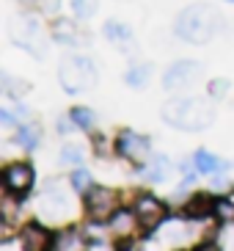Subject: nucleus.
<instances>
[{
    "label": "nucleus",
    "mask_w": 234,
    "mask_h": 251,
    "mask_svg": "<svg viewBox=\"0 0 234 251\" xmlns=\"http://www.w3.org/2000/svg\"><path fill=\"white\" fill-rule=\"evenodd\" d=\"M220 28H223V14L210 3H193V6L182 8L174 23L176 36L190 45H207L210 39L218 36Z\"/></svg>",
    "instance_id": "obj_1"
},
{
    "label": "nucleus",
    "mask_w": 234,
    "mask_h": 251,
    "mask_svg": "<svg viewBox=\"0 0 234 251\" xmlns=\"http://www.w3.org/2000/svg\"><path fill=\"white\" fill-rule=\"evenodd\" d=\"M163 122L185 133H204L215 125V108L198 97H176L163 105Z\"/></svg>",
    "instance_id": "obj_2"
},
{
    "label": "nucleus",
    "mask_w": 234,
    "mask_h": 251,
    "mask_svg": "<svg viewBox=\"0 0 234 251\" xmlns=\"http://www.w3.org/2000/svg\"><path fill=\"white\" fill-rule=\"evenodd\" d=\"M58 80H61V86H64V91L80 94V91L96 86V69L86 55H69V58L61 61Z\"/></svg>",
    "instance_id": "obj_3"
},
{
    "label": "nucleus",
    "mask_w": 234,
    "mask_h": 251,
    "mask_svg": "<svg viewBox=\"0 0 234 251\" xmlns=\"http://www.w3.org/2000/svg\"><path fill=\"white\" fill-rule=\"evenodd\" d=\"M8 36H11V42L17 47L28 50L30 55L47 58V45H44V33H42L39 20H33V17H14L8 23Z\"/></svg>",
    "instance_id": "obj_4"
},
{
    "label": "nucleus",
    "mask_w": 234,
    "mask_h": 251,
    "mask_svg": "<svg viewBox=\"0 0 234 251\" xmlns=\"http://www.w3.org/2000/svg\"><path fill=\"white\" fill-rule=\"evenodd\" d=\"M69 210H72V204H69V196H66L64 185L58 179H50L44 185L42 199H39V215L47 218V221H64L69 215Z\"/></svg>",
    "instance_id": "obj_5"
},
{
    "label": "nucleus",
    "mask_w": 234,
    "mask_h": 251,
    "mask_svg": "<svg viewBox=\"0 0 234 251\" xmlns=\"http://www.w3.org/2000/svg\"><path fill=\"white\" fill-rule=\"evenodd\" d=\"M198 77H201V67H198L196 61H179L171 69H165V75H163V89L165 91H185V89H190V86H196Z\"/></svg>",
    "instance_id": "obj_6"
},
{
    "label": "nucleus",
    "mask_w": 234,
    "mask_h": 251,
    "mask_svg": "<svg viewBox=\"0 0 234 251\" xmlns=\"http://www.w3.org/2000/svg\"><path fill=\"white\" fill-rule=\"evenodd\" d=\"M116 152L130 163H146L152 157V144L146 135H138L132 130H124L116 141Z\"/></svg>",
    "instance_id": "obj_7"
},
{
    "label": "nucleus",
    "mask_w": 234,
    "mask_h": 251,
    "mask_svg": "<svg viewBox=\"0 0 234 251\" xmlns=\"http://www.w3.org/2000/svg\"><path fill=\"white\" fill-rule=\"evenodd\" d=\"M118 207V196L110 188H91L86 193V210L88 218H96V221H105L110 215L116 213Z\"/></svg>",
    "instance_id": "obj_8"
},
{
    "label": "nucleus",
    "mask_w": 234,
    "mask_h": 251,
    "mask_svg": "<svg viewBox=\"0 0 234 251\" xmlns=\"http://www.w3.org/2000/svg\"><path fill=\"white\" fill-rule=\"evenodd\" d=\"M135 215H138V221L143 229H154L160 226L165 221V204L160 199H154V196H138L135 199Z\"/></svg>",
    "instance_id": "obj_9"
},
{
    "label": "nucleus",
    "mask_w": 234,
    "mask_h": 251,
    "mask_svg": "<svg viewBox=\"0 0 234 251\" xmlns=\"http://www.w3.org/2000/svg\"><path fill=\"white\" fill-rule=\"evenodd\" d=\"M33 185V169H30L28 163H11L3 169V188L11 193H25Z\"/></svg>",
    "instance_id": "obj_10"
},
{
    "label": "nucleus",
    "mask_w": 234,
    "mask_h": 251,
    "mask_svg": "<svg viewBox=\"0 0 234 251\" xmlns=\"http://www.w3.org/2000/svg\"><path fill=\"white\" fill-rule=\"evenodd\" d=\"M138 224L140 221H138V215H135V210H116V213L110 215L108 229L113 237H130Z\"/></svg>",
    "instance_id": "obj_11"
},
{
    "label": "nucleus",
    "mask_w": 234,
    "mask_h": 251,
    "mask_svg": "<svg viewBox=\"0 0 234 251\" xmlns=\"http://www.w3.org/2000/svg\"><path fill=\"white\" fill-rule=\"evenodd\" d=\"M20 246L28 249V251H42V249H47V246H52V240H50V235H47V229H44L42 224H28L20 235Z\"/></svg>",
    "instance_id": "obj_12"
},
{
    "label": "nucleus",
    "mask_w": 234,
    "mask_h": 251,
    "mask_svg": "<svg viewBox=\"0 0 234 251\" xmlns=\"http://www.w3.org/2000/svg\"><path fill=\"white\" fill-rule=\"evenodd\" d=\"M140 174H143V179H146V182L160 185V182H165V179H168L171 166H168V160H165L163 155H157L154 160L149 157V160H146V166H143V171H140Z\"/></svg>",
    "instance_id": "obj_13"
},
{
    "label": "nucleus",
    "mask_w": 234,
    "mask_h": 251,
    "mask_svg": "<svg viewBox=\"0 0 234 251\" xmlns=\"http://www.w3.org/2000/svg\"><path fill=\"white\" fill-rule=\"evenodd\" d=\"M102 33H105V39H108V42H113V45L121 47V50H127V47L135 42V39H132V30L127 28L124 23H116V20H110V23L102 28Z\"/></svg>",
    "instance_id": "obj_14"
},
{
    "label": "nucleus",
    "mask_w": 234,
    "mask_h": 251,
    "mask_svg": "<svg viewBox=\"0 0 234 251\" xmlns=\"http://www.w3.org/2000/svg\"><path fill=\"white\" fill-rule=\"evenodd\" d=\"M215 210V201L210 199V196H204V193H196L190 201H187V207H185V215L187 218H210Z\"/></svg>",
    "instance_id": "obj_15"
},
{
    "label": "nucleus",
    "mask_w": 234,
    "mask_h": 251,
    "mask_svg": "<svg viewBox=\"0 0 234 251\" xmlns=\"http://www.w3.org/2000/svg\"><path fill=\"white\" fill-rule=\"evenodd\" d=\"M52 36H55V42H64V45H83V33L74 28V23H66V20L52 25Z\"/></svg>",
    "instance_id": "obj_16"
},
{
    "label": "nucleus",
    "mask_w": 234,
    "mask_h": 251,
    "mask_svg": "<svg viewBox=\"0 0 234 251\" xmlns=\"http://www.w3.org/2000/svg\"><path fill=\"white\" fill-rule=\"evenodd\" d=\"M193 163H196L198 174H212V171H218V169H229L226 160H220V157L210 155V152H204V149H198V152H196Z\"/></svg>",
    "instance_id": "obj_17"
},
{
    "label": "nucleus",
    "mask_w": 234,
    "mask_h": 251,
    "mask_svg": "<svg viewBox=\"0 0 234 251\" xmlns=\"http://www.w3.org/2000/svg\"><path fill=\"white\" fill-rule=\"evenodd\" d=\"M42 141V130L36 125H20L17 127V144H22L25 149H36Z\"/></svg>",
    "instance_id": "obj_18"
},
{
    "label": "nucleus",
    "mask_w": 234,
    "mask_h": 251,
    "mask_svg": "<svg viewBox=\"0 0 234 251\" xmlns=\"http://www.w3.org/2000/svg\"><path fill=\"white\" fill-rule=\"evenodd\" d=\"M58 160H61V166H80V163L86 160V152H83L80 144H66V147L61 149Z\"/></svg>",
    "instance_id": "obj_19"
},
{
    "label": "nucleus",
    "mask_w": 234,
    "mask_h": 251,
    "mask_svg": "<svg viewBox=\"0 0 234 251\" xmlns=\"http://www.w3.org/2000/svg\"><path fill=\"white\" fill-rule=\"evenodd\" d=\"M0 80H3V91H6L8 97H14V100H17V97H22V94H28V83H25V80H14L8 72L0 75Z\"/></svg>",
    "instance_id": "obj_20"
},
{
    "label": "nucleus",
    "mask_w": 234,
    "mask_h": 251,
    "mask_svg": "<svg viewBox=\"0 0 234 251\" xmlns=\"http://www.w3.org/2000/svg\"><path fill=\"white\" fill-rule=\"evenodd\" d=\"M8 196H3V204H0V218L3 221H14L17 213H20V201H17V193L6 191Z\"/></svg>",
    "instance_id": "obj_21"
},
{
    "label": "nucleus",
    "mask_w": 234,
    "mask_h": 251,
    "mask_svg": "<svg viewBox=\"0 0 234 251\" xmlns=\"http://www.w3.org/2000/svg\"><path fill=\"white\" fill-rule=\"evenodd\" d=\"M96 8H99L96 0H72V11L77 20H91L96 14Z\"/></svg>",
    "instance_id": "obj_22"
},
{
    "label": "nucleus",
    "mask_w": 234,
    "mask_h": 251,
    "mask_svg": "<svg viewBox=\"0 0 234 251\" xmlns=\"http://www.w3.org/2000/svg\"><path fill=\"white\" fill-rule=\"evenodd\" d=\"M124 80L130 83L132 89H140V86H143V83L149 80V67H146V64H135V67H132L130 72H127Z\"/></svg>",
    "instance_id": "obj_23"
},
{
    "label": "nucleus",
    "mask_w": 234,
    "mask_h": 251,
    "mask_svg": "<svg viewBox=\"0 0 234 251\" xmlns=\"http://www.w3.org/2000/svg\"><path fill=\"white\" fill-rule=\"evenodd\" d=\"M212 215L218 218V221H223V224H232L234 221V201L232 199H218L215 201Z\"/></svg>",
    "instance_id": "obj_24"
},
{
    "label": "nucleus",
    "mask_w": 234,
    "mask_h": 251,
    "mask_svg": "<svg viewBox=\"0 0 234 251\" xmlns=\"http://www.w3.org/2000/svg\"><path fill=\"white\" fill-rule=\"evenodd\" d=\"M77 246H80V237H77V232H72V229H69V232H61L58 237H55V240H52V249H58V251H72V249H77Z\"/></svg>",
    "instance_id": "obj_25"
},
{
    "label": "nucleus",
    "mask_w": 234,
    "mask_h": 251,
    "mask_svg": "<svg viewBox=\"0 0 234 251\" xmlns=\"http://www.w3.org/2000/svg\"><path fill=\"white\" fill-rule=\"evenodd\" d=\"M72 188L77 193H88L91 188H94V185H91V174H88V171H83V169H77L72 174Z\"/></svg>",
    "instance_id": "obj_26"
},
{
    "label": "nucleus",
    "mask_w": 234,
    "mask_h": 251,
    "mask_svg": "<svg viewBox=\"0 0 234 251\" xmlns=\"http://www.w3.org/2000/svg\"><path fill=\"white\" fill-rule=\"evenodd\" d=\"M72 122H74V125H80L83 130H91V125H94V113L88 111V108H74V111H72Z\"/></svg>",
    "instance_id": "obj_27"
},
{
    "label": "nucleus",
    "mask_w": 234,
    "mask_h": 251,
    "mask_svg": "<svg viewBox=\"0 0 234 251\" xmlns=\"http://www.w3.org/2000/svg\"><path fill=\"white\" fill-rule=\"evenodd\" d=\"M210 94L212 97H226L229 94V83L226 80H212L210 83Z\"/></svg>",
    "instance_id": "obj_28"
},
{
    "label": "nucleus",
    "mask_w": 234,
    "mask_h": 251,
    "mask_svg": "<svg viewBox=\"0 0 234 251\" xmlns=\"http://www.w3.org/2000/svg\"><path fill=\"white\" fill-rule=\"evenodd\" d=\"M69 127H72V125H69L66 119H61V122H58V130H61V133H69Z\"/></svg>",
    "instance_id": "obj_29"
},
{
    "label": "nucleus",
    "mask_w": 234,
    "mask_h": 251,
    "mask_svg": "<svg viewBox=\"0 0 234 251\" xmlns=\"http://www.w3.org/2000/svg\"><path fill=\"white\" fill-rule=\"evenodd\" d=\"M22 3H28V6H33V3H39V0H22Z\"/></svg>",
    "instance_id": "obj_30"
},
{
    "label": "nucleus",
    "mask_w": 234,
    "mask_h": 251,
    "mask_svg": "<svg viewBox=\"0 0 234 251\" xmlns=\"http://www.w3.org/2000/svg\"><path fill=\"white\" fill-rule=\"evenodd\" d=\"M229 3H234V0H229Z\"/></svg>",
    "instance_id": "obj_31"
}]
</instances>
